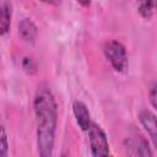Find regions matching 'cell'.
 <instances>
[{
	"instance_id": "cell-8",
	"label": "cell",
	"mask_w": 157,
	"mask_h": 157,
	"mask_svg": "<svg viewBox=\"0 0 157 157\" xmlns=\"http://www.w3.org/2000/svg\"><path fill=\"white\" fill-rule=\"evenodd\" d=\"M11 23V9L9 4H0V36L9 32Z\"/></svg>"
},
{
	"instance_id": "cell-5",
	"label": "cell",
	"mask_w": 157,
	"mask_h": 157,
	"mask_svg": "<svg viewBox=\"0 0 157 157\" xmlns=\"http://www.w3.org/2000/svg\"><path fill=\"white\" fill-rule=\"evenodd\" d=\"M139 119L144 128L146 129L147 134L150 135L153 146H157V124H156V117L152 112L144 109L139 114Z\"/></svg>"
},
{
	"instance_id": "cell-13",
	"label": "cell",
	"mask_w": 157,
	"mask_h": 157,
	"mask_svg": "<svg viewBox=\"0 0 157 157\" xmlns=\"http://www.w3.org/2000/svg\"><path fill=\"white\" fill-rule=\"evenodd\" d=\"M40 1H43V2H45L48 5H54V6H58L61 2V0H40Z\"/></svg>"
},
{
	"instance_id": "cell-7",
	"label": "cell",
	"mask_w": 157,
	"mask_h": 157,
	"mask_svg": "<svg viewBox=\"0 0 157 157\" xmlns=\"http://www.w3.org/2000/svg\"><path fill=\"white\" fill-rule=\"evenodd\" d=\"M18 34L25 42L33 44L37 39L38 29H37L36 25L29 18H23L18 23Z\"/></svg>"
},
{
	"instance_id": "cell-11",
	"label": "cell",
	"mask_w": 157,
	"mask_h": 157,
	"mask_svg": "<svg viewBox=\"0 0 157 157\" xmlns=\"http://www.w3.org/2000/svg\"><path fill=\"white\" fill-rule=\"evenodd\" d=\"M22 66H23V69H25L27 72H29V74H33V72H36V71H37L36 63L33 61V59H32V58L26 56V58L23 59V61H22Z\"/></svg>"
},
{
	"instance_id": "cell-12",
	"label": "cell",
	"mask_w": 157,
	"mask_h": 157,
	"mask_svg": "<svg viewBox=\"0 0 157 157\" xmlns=\"http://www.w3.org/2000/svg\"><path fill=\"white\" fill-rule=\"evenodd\" d=\"M150 101H151V104H152V107L153 108H156V82H153L152 83V86H151V88H150Z\"/></svg>"
},
{
	"instance_id": "cell-10",
	"label": "cell",
	"mask_w": 157,
	"mask_h": 157,
	"mask_svg": "<svg viewBox=\"0 0 157 157\" xmlns=\"http://www.w3.org/2000/svg\"><path fill=\"white\" fill-rule=\"evenodd\" d=\"M9 153V142L7 135L4 126H0V157H5Z\"/></svg>"
},
{
	"instance_id": "cell-1",
	"label": "cell",
	"mask_w": 157,
	"mask_h": 157,
	"mask_svg": "<svg viewBox=\"0 0 157 157\" xmlns=\"http://www.w3.org/2000/svg\"><path fill=\"white\" fill-rule=\"evenodd\" d=\"M33 107L37 120L38 152L42 157H49L53 155L58 120V107L53 93L48 88L38 90L34 97Z\"/></svg>"
},
{
	"instance_id": "cell-9",
	"label": "cell",
	"mask_w": 157,
	"mask_h": 157,
	"mask_svg": "<svg viewBox=\"0 0 157 157\" xmlns=\"http://www.w3.org/2000/svg\"><path fill=\"white\" fill-rule=\"evenodd\" d=\"M139 13L144 18H151L155 10V0H136Z\"/></svg>"
},
{
	"instance_id": "cell-4",
	"label": "cell",
	"mask_w": 157,
	"mask_h": 157,
	"mask_svg": "<svg viewBox=\"0 0 157 157\" xmlns=\"http://www.w3.org/2000/svg\"><path fill=\"white\" fill-rule=\"evenodd\" d=\"M126 152L131 156H152L147 141L144 137H135L125 140Z\"/></svg>"
},
{
	"instance_id": "cell-14",
	"label": "cell",
	"mask_w": 157,
	"mask_h": 157,
	"mask_svg": "<svg viewBox=\"0 0 157 157\" xmlns=\"http://www.w3.org/2000/svg\"><path fill=\"white\" fill-rule=\"evenodd\" d=\"M80 5H82L83 7H88L91 5V0H76Z\"/></svg>"
},
{
	"instance_id": "cell-3",
	"label": "cell",
	"mask_w": 157,
	"mask_h": 157,
	"mask_svg": "<svg viewBox=\"0 0 157 157\" xmlns=\"http://www.w3.org/2000/svg\"><path fill=\"white\" fill-rule=\"evenodd\" d=\"M88 136H90V146H91V153L94 157L101 156H108L109 155V146L108 140L99 125L96 123H91L88 128Z\"/></svg>"
},
{
	"instance_id": "cell-6",
	"label": "cell",
	"mask_w": 157,
	"mask_h": 157,
	"mask_svg": "<svg viewBox=\"0 0 157 157\" xmlns=\"http://www.w3.org/2000/svg\"><path fill=\"white\" fill-rule=\"evenodd\" d=\"M72 110H74L76 123L78 124L81 130L87 131L92 121H91V118H90V112H88L87 107L85 105V103H82L80 101H75L74 104H72Z\"/></svg>"
},
{
	"instance_id": "cell-2",
	"label": "cell",
	"mask_w": 157,
	"mask_h": 157,
	"mask_svg": "<svg viewBox=\"0 0 157 157\" xmlns=\"http://www.w3.org/2000/svg\"><path fill=\"white\" fill-rule=\"evenodd\" d=\"M104 55L115 71H124L128 66V55L125 47L118 40H108L103 47Z\"/></svg>"
}]
</instances>
